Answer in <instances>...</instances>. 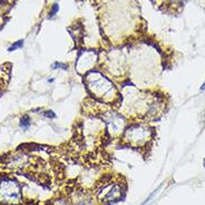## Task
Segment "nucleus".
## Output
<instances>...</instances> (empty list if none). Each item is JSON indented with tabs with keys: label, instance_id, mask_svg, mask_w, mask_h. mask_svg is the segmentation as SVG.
<instances>
[{
	"label": "nucleus",
	"instance_id": "nucleus-1",
	"mask_svg": "<svg viewBox=\"0 0 205 205\" xmlns=\"http://www.w3.org/2000/svg\"><path fill=\"white\" fill-rule=\"evenodd\" d=\"M86 84L89 92L103 101H113L117 94L113 84L97 71H92L86 76Z\"/></svg>",
	"mask_w": 205,
	"mask_h": 205
},
{
	"label": "nucleus",
	"instance_id": "nucleus-7",
	"mask_svg": "<svg viewBox=\"0 0 205 205\" xmlns=\"http://www.w3.org/2000/svg\"><path fill=\"white\" fill-rule=\"evenodd\" d=\"M29 125H30V118H29V116H27V115L22 116L21 120H20V126H21L22 128H28Z\"/></svg>",
	"mask_w": 205,
	"mask_h": 205
},
{
	"label": "nucleus",
	"instance_id": "nucleus-10",
	"mask_svg": "<svg viewBox=\"0 0 205 205\" xmlns=\"http://www.w3.org/2000/svg\"><path fill=\"white\" fill-rule=\"evenodd\" d=\"M57 10H58V5H55V6H54V8H52L51 16H52V15H55V12L57 11Z\"/></svg>",
	"mask_w": 205,
	"mask_h": 205
},
{
	"label": "nucleus",
	"instance_id": "nucleus-2",
	"mask_svg": "<svg viewBox=\"0 0 205 205\" xmlns=\"http://www.w3.org/2000/svg\"><path fill=\"white\" fill-rule=\"evenodd\" d=\"M152 138V129L144 124H136L126 129L125 139L131 146L142 147Z\"/></svg>",
	"mask_w": 205,
	"mask_h": 205
},
{
	"label": "nucleus",
	"instance_id": "nucleus-4",
	"mask_svg": "<svg viewBox=\"0 0 205 205\" xmlns=\"http://www.w3.org/2000/svg\"><path fill=\"white\" fill-rule=\"evenodd\" d=\"M20 201H21V190L17 182L9 178L0 182V203L17 204Z\"/></svg>",
	"mask_w": 205,
	"mask_h": 205
},
{
	"label": "nucleus",
	"instance_id": "nucleus-3",
	"mask_svg": "<svg viewBox=\"0 0 205 205\" xmlns=\"http://www.w3.org/2000/svg\"><path fill=\"white\" fill-rule=\"evenodd\" d=\"M124 194V190H123L122 183L118 182H112L110 181H104L101 183L99 187H98L96 195L97 199L103 203H110L118 202L122 199V195Z\"/></svg>",
	"mask_w": 205,
	"mask_h": 205
},
{
	"label": "nucleus",
	"instance_id": "nucleus-8",
	"mask_svg": "<svg viewBox=\"0 0 205 205\" xmlns=\"http://www.w3.org/2000/svg\"><path fill=\"white\" fill-rule=\"evenodd\" d=\"M22 45H24V41H22V40H19V41H17V43H15L12 46L9 47V51H12V50H16V49L20 48Z\"/></svg>",
	"mask_w": 205,
	"mask_h": 205
},
{
	"label": "nucleus",
	"instance_id": "nucleus-6",
	"mask_svg": "<svg viewBox=\"0 0 205 205\" xmlns=\"http://www.w3.org/2000/svg\"><path fill=\"white\" fill-rule=\"evenodd\" d=\"M74 205H95V203L90 197L86 196L84 193H78L76 199H74Z\"/></svg>",
	"mask_w": 205,
	"mask_h": 205
},
{
	"label": "nucleus",
	"instance_id": "nucleus-9",
	"mask_svg": "<svg viewBox=\"0 0 205 205\" xmlns=\"http://www.w3.org/2000/svg\"><path fill=\"white\" fill-rule=\"evenodd\" d=\"M45 116H46V117H50V118H55L56 115L52 113L51 110H48V112H46V113H45Z\"/></svg>",
	"mask_w": 205,
	"mask_h": 205
},
{
	"label": "nucleus",
	"instance_id": "nucleus-5",
	"mask_svg": "<svg viewBox=\"0 0 205 205\" xmlns=\"http://www.w3.org/2000/svg\"><path fill=\"white\" fill-rule=\"evenodd\" d=\"M108 124V127H109V131L112 132V134L117 135L120 134L123 131L124 126H125V122L123 120L120 115H116V114H110L109 116L106 118Z\"/></svg>",
	"mask_w": 205,
	"mask_h": 205
}]
</instances>
